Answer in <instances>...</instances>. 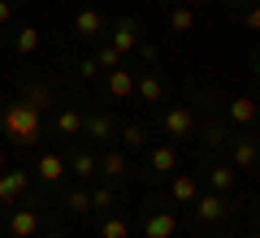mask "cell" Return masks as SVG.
I'll use <instances>...</instances> for the list:
<instances>
[{"label":"cell","mask_w":260,"mask_h":238,"mask_svg":"<svg viewBox=\"0 0 260 238\" xmlns=\"http://www.w3.org/2000/svg\"><path fill=\"white\" fill-rule=\"evenodd\" d=\"M0 134L13 147H35L44 139V109H35L30 100L0 104Z\"/></svg>","instance_id":"6da1fadb"},{"label":"cell","mask_w":260,"mask_h":238,"mask_svg":"<svg viewBox=\"0 0 260 238\" xmlns=\"http://www.w3.org/2000/svg\"><path fill=\"white\" fill-rule=\"evenodd\" d=\"M39 234V195H22V208L9 212V238H35Z\"/></svg>","instance_id":"7a4b0ae2"},{"label":"cell","mask_w":260,"mask_h":238,"mask_svg":"<svg viewBox=\"0 0 260 238\" xmlns=\"http://www.w3.org/2000/svg\"><path fill=\"white\" fill-rule=\"evenodd\" d=\"M195 221L200 225H221L225 217H230V203H225V195H217V191H208V195H195Z\"/></svg>","instance_id":"3957f363"},{"label":"cell","mask_w":260,"mask_h":238,"mask_svg":"<svg viewBox=\"0 0 260 238\" xmlns=\"http://www.w3.org/2000/svg\"><path fill=\"white\" fill-rule=\"evenodd\" d=\"M74 35L87 39V44H100V39L109 35V18H104L100 9H78L74 13Z\"/></svg>","instance_id":"277c9868"},{"label":"cell","mask_w":260,"mask_h":238,"mask_svg":"<svg viewBox=\"0 0 260 238\" xmlns=\"http://www.w3.org/2000/svg\"><path fill=\"white\" fill-rule=\"evenodd\" d=\"M26 191H30V174L26 169H5V174H0V203H5V208H13Z\"/></svg>","instance_id":"5b68a950"},{"label":"cell","mask_w":260,"mask_h":238,"mask_svg":"<svg viewBox=\"0 0 260 238\" xmlns=\"http://www.w3.org/2000/svg\"><path fill=\"white\" fill-rule=\"evenodd\" d=\"M260 160V143L251 134H230V165L234 169H256Z\"/></svg>","instance_id":"8992f818"},{"label":"cell","mask_w":260,"mask_h":238,"mask_svg":"<svg viewBox=\"0 0 260 238\" xmlns=\"http://www.w3.org/2000/svg\"><path fill=\"white\" fill-rule=\"evenodd\" d=\"M109 35H113L109 44L117 48L121 56H126V52H135V48H139L143 30H139V22H135V18H117V22H113V30H109Z\"/></svg>","instance_id":"52a82bcc"},{"label":"cell","mask_w":260,"mask_h":238,"mask_svg":"<svg viewBox=\"0 0 260 238\" xmlns=\"http://www.w3.org/2000/svg\"><path fill=\"white\" fill-rule=\"evenodd\" d=\"M160 126H165V134H169V139H186V134L195 130V113L186 109V104H174V109H165Z\"/></svg>","instance_id":"ba28073f"},{"label":"cell","mask_w":260,"mask_h":238,"mask_svg":"<svg viewBox=\"0 0 260 238\" xmlns=\"http://www.w3.org/2000/svg\"><path fill=\"white\" fill-rule=\"evenodd\" d=\"M104 95H109V100H130V95H135V74L130 70H104Z\"/></svg>","instance_id":"9c48e42d"},{"label":"cell","mask_w":260,"mask_h":238,"mask_svg":"<svg viewBox=\"0 0 260 238\" xmlns=\"http://www.w3.org/2000/svg\"><path fill=\"white\" fill-rule=\"evenodd\" d=\"M148 174H156V178H174V174H178V147H174V143L152 147V156H148Z\"/></svg>","instance_id":"30bf717a"},{"label":"cell","mask_w":260,"mask_h":238,"mask_svg":"<svg viewBox=\"0 0 260 238\" xmlns=\"http://www.w3.org/2000/svg\"><path fill=\"white\" fill-rule=\"evenodd\" d=\"M83 134L95 139V143H109V139L117 134V126H113V117L104 109H95V113H83Z\"/></svg>","instance_id":"8fae6325"},{"label":"cell","mask_w":260,"mask_h":238,"mask_svg":"<svg viewBox=\"0 0 260 238\" xmlns=\"http://www.w3.org/2000/svg\"><path fill=\"white\" fill-rule=\"evenodd\" d=\"M174 234H178V217L169 208L148 212V221H143V238H174Z\"/></svg>","instance_id":"7c38bea8"},{"label":"cell","mask_w":260,"mask_h":238,"mask_svg":"<svg viewBox=\"0 0 260 238\" xmlns=\"http://www.w3.org/2000/svg\"><path fill=\"white\" fill-rule=\"evenodd\" d=\"M225 113H230L234 126H256V117H260V100H251V95H234V100L225 104Z\"/></svg>","instance_id":"4fadbf2b"},{"label":"cell","mask_w":260,"mask_h":238,"mask_svg":"<svg viewBox=\"0 0 260 238\" xmlns=\"http://www.w3.org/2000/svg\"><path fill=\"white\" fill-rule=\"evenodd\" d=\"M35 178H39L44 186H56V182L65 178V160H61L56 152H44V156L35 160Z\"/></svg>","instance_id":"5bb4252c"},{"label":"cell","mask_w":260,"mask_h":238,"mask_svg":"<svg viewBox=\"0 0 260 238\" xmlns=\"http://www.w3.org/2000/svg\"><path fill=\"white\" fill-rule=\"evenodd\" d=\"M234 178H239V169L234 165H225V160H213V165H208V186H213L217 195H225L234 186Z\"/></svg>","instance_id":"9a60e30c"},{"label":"cell","mask_w":260,"mask_h":238,"mask_svg":"<svg viewBox=\"0 0 260 238\" xmlns=\"http://www.w3.org/2000/svg\"><path fill=\"white\" fill-rule=\"evenodd\" d=\"M65 169H70L74 178H95L100 174V156L95 152H74L70 160H65Z\"/></svg>","instance_id":"2e32d148"},{"label":"cell","mask_w":260,"mask_h":238,"mask_svg":"<svg viewBox=\"0 0 260 238\" xmlns=\"http://www.w3.org/2000/svg\"><path fill=\"white\" fill-rule=\"evenodd\" d=\"M135 95H139L143 104H160L165 100V83H160L156 74H143V78H135Z\"/></svg>","instance_id":"e0dca14e"},{"label":"cell","mask_w":260,"mask_h":238,"mask_svg":"<svg viewBox=\"0 0 260 238\" xmlns=\"http://www.w3.org/2000/svg\"><path fill=\"white\" fill-rule=\"evenodd\" d=\"M169 195H174L178 203H195V195H200V182H195L191 174H174V178H169Z\"/></svg>","instance_id":"ac0fdd59"},{"label":"cell","mask_w":260,"mask_h":238,"mask_svg":"<svg viewBox=\"0 0 260 238\" xmlns=\"http://www.w3.org/2000/svg\"><path fill=\"white\" fill-rule=\"evenodd\" d=\"M56 134L61 139H78L83 134V113L78 109H61L56 113Z\"/></svg>","instance_id":"d6986e66"},{"label":"cell","mask_w":260,"mask_h":238,"mask_svg":"<svg viewBox=\"0 0 260 238\" xmlns=\"http://www.w3.org/2000/svg\"><path fill=\"white\" fill-rule=\"evenodd\" d=\"M95 178L121 182V178H126V156H121V152H104V156H100V174H95Z\"/></svg>","instance_id":"ffe728a7"},{"label":"cell","mask_w":260,"mask_h":238,"mask_svg":"<svg viewBox=\"0 0 260 238\" xmlns=\"http://www.w3.org/2000/svg\"><path fill=\"white\" fill-rule=\"evenodd\" d=\"M200 134H204V147H225L230 143V126H221V121H204Z\"/></svg>","instance_id":"44dd1931"},{"label":"cell","mask_w":260,"mask_h":238,"mask_svg":"<svg viewBox=\"0 0 260 238\" xmlns=\"http://www.w3.org/2000/svg\"><path fill=\"white\" fill-rule=\"evenodd\" d=\"M13 48H18V56L39 52V30H35V26H22L18 35H13Z\"/></svg>","instance_id":"7402d4cb"},{"label":"cell","mask_w":260,"mask_h":238,"mask_svg":"<svg viewBox=\"0 0 260 238\" xmlns=\"http://www.w3.org/2000/svg\"><path fill=\"white\" fill-rule=\"evenodd\" d=\"M22 100H30L35 109H48V104H52V87H44V83H26Z\"/></svg>","instance_id":"603a6c76"},{"label":"cell","mask_w":260,"mask_h":238,"mask_svg":"<svg viewBox=\"0 0 260 238\" xmlns=\"http://www.w3.org/2000/svg\"><path fill=\"white\" fill-rule=\"evenodd\" d=\"M61 203H65L70 212H91V195L78 191V186H74V191H65V195H61Z\"/></svg>","instance_id":"cb8c5ba5"},{"label":"cell","mask_w":260,"mask_h":238,"mask_svg":"<svg viewBox=\"0 0 260 238\" xmlns=\"http://www.w3.org/2000/svg\"><path fill=\"white\" fill-rule=\"evenodd\" d=\"M121 143L126 147H143L148 143V130H143L139 121H126V126H121Z\"/></svg>","instance_id":"d4e9b609"},{"label":"cell","mask_w":260,"mask_h":238,"mask_svg":"<svg viewBox=\"0 0 260 238\" xmlns=\"http://www.w3.org/2000/svg\"><path fill=\"white\" fill-rule=\"evenodd\" d=\"M169 26H174V30H178V35H186V30H191V26H195V13H191V9H186V5H178V9H174V13H169Z\"/></svg>","instance_id":"484cf974"},{"label":"cell","mask_w":260,"mask_h":238,"mask_svg":"<svg viewBox=\"0 0 260 238\" xmlns=\"http://www.w3.org/2000/svg\"><path fill=\"white\" fill-rule=\"evenodd\" d=\"M121 61H126V56H121L113 44H100V52H95V65H100V70H117Z\"/></svg>","instance_id":"4316f807"},{"label":"cell","mask_w":260,"mask_h":238,"mask_svg":"<svg viewBox=\"0 0 260 238\" xmlns=\"http://www.w3.org/2000/svg\"><path fill=\"white\" fill-rule=\"evenodd\" d=\"M100 238H130V225L121 217H104V225H100Z\"/></svg>","instance_id":"83f0119b"},{"label":"cell","mask_w":260,"mask_h":238,"mask_svg":"<svg viewBox=\"0 0 260 238\" xmlns=\"http://www.w3.org/2000/svg\"><path fill=\"white\" fill-rule=\"evenodd\" d=\"M113 208V186H95L91 191V212H109Z\"/></svg>","instance_id":"f1b7e54d"},{"label":"cell","mask_w":260,"mask_h":238,"mask_svg":"<svg viewBox=\"0 0 260 238\" xmlns=\"http://www.w3.org/2000/svg\"><path fill=\"white\" fill-rule=\"evenodd\" d=\"M135 52H139L148 65H156V61H160V48H156V44H148V39H139V48H135Z\"/></svg>","instance_id":"f546056e"},{"label":"cell","mask_w":260,"mask_h":238,"mask_svg":"<svg viewBox=\"0 0 260 238\" xmlns=\"http://www.w3.org/2000/svg\"><path fill=\"white\" fill-rule=\"evenodd\" d=\"M100 74V65H95V56H87V61H78V78H95Z\"/></svg>","instance_id":"4dcf8cb0"},{"label":"cell","mask_w":260,"mask_h":238,"mask_svg":"<svg viewBox=\"0 0 260 238\" xmlns=\"http://www.w3.org/2000/svg\"><path fill=\"white\" fill-rule=\"evenodd\" d=\"M13 22V0H0V26H9Z\"/></svg>","instance_id":"1f68e13d"},{"label":"cell","mask_w":260,"mask_h":238,"mask_svg":"<svg viewBox=\"0 0 260 238\" xmlns=\"http://www.w3.org/2000/svg\"><path fill=\"white\" fill-rule=\"evenodd\" d=\"M243 22H247L251 30H260V5H256V9H247V18H243Z\"/></svg>","instance_id":"d6a6232c"},{"label":"cell","mask_w":260,"mask_h":238,"mask_svg":"<svg viewBox=\"0 0 260 238\" xmlns=\"http://www.w3.org/2000/svg\"><path fill=\"white\" fill-rule=\"evenodd\" d=\"M251 74H256V78H260V56H256V61H251Z\"/></svg>","instance_id":"836d02e7"},{"label":"cell","mask_w":260,"mask_h":238,"mask_svg":"<svg viewBox=\"0 0 260 238\" xmlns=\"http://www.w3.org/2000/svg\"><path fill=\"white\" fill-rule=\"evenodd\" d=\"M5 169H9V160H5V152H0V174H5Z\"/></svg>","instance_id":"e575fe53"},{"label":"cell","mask_w":260,"mask_h":238,"mask_svg":"<svg viewBox=\"0 0 260 238\" xmlns=\"http://www.w3.org/2000/svg\"><path fill=\"white\" fill-rule=\"evenodd\" d=\"M243 238H260V229H251V234H243Z\"/></svg>","instance_id":"d590c367"},{"label":"cell","mask_w":260,"mask_h":238,"mask_svg":"<svg viewBox=\"0 0 260 238\" xmlns=\"http://www.w3.org/2000/svg\"><path fill=\"white\" fill-rule=\"evenodd\" d=\"M251 139H256V143H260V126H256V130H251Z\"/></svg>","instance_id":"8d00e7d4"},{"label":"cell","mask_w":260,"mask_h":238,"mask_svg":"<svg viewBox=\"0 0 260 238\" xmlns=\"http://www.w3.org/2000/svg\"><path fill=\"white\" fill-rule=\"evenodd\" d=\"M0 48H5V26H0Z\"/></svg>","instance_id":"74e56055"},{"label":"cell","mask_w":260,"mask_h":238,"mask_svg":"<svg viewBox=\"0 0 260 238\" xmlns=\"http://www.w3.org/2000/svg\"><path fill=\"white\" fill-rule=\"evenodd\" d=\"M48 238H65V234H48Z\"/></svg>","instance_id":"f35d334b"},{"label":"cell","mask_w":260,"mask_h":238,"mask_svg":"<svg viewBox=\"0 0 260 238\" xmlns=\"http://www.w3.org/2000/svg\"><path fill=\"white\" fill-rule=\"evenodd\" d=\"M256 169H260V160H256Z\"/></svg>","instance_id":"ab89813d"},{"label":"cell","mask_w":260,"mask_h":238,"mask_svg":"<svg viewBox=\"0 0 260 238\" xmlns=\"http://www.w3.org/2000/svg\"><path fill=\"white\" fill-rule=\"evenodd\" d=\"M256 221H260V212H256Z\"/></svg>","instance_id":"60d3db41"},{"label":"cell","mask_w":260,"mask_h":238,"mask_svg":"<svg viewBox=\"0 0 260 238\" xmlns=\"http://www.w3.org/2000/svg\"><path fill=\"white\" fill-rule=\"evenodd\" d=\"M0 208H5V203H0Z\"/></svg>","instance_id":"b9f144b4"}]
</instances>
